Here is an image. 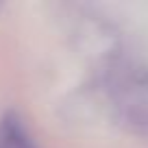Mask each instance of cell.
Returning <instances> with one entry per match:
<instances>
[{
    "label": "cell",
    "mask_w": 148,
    "mask_h": 148,
    "mask_svg": "<svg viewBox=\"0 0 148 148\" xmlns=\"http://www.w3.org/2000/svg\"><path fill=\"white\" fill-rule=\"evenodd\" d=\"M0 148H37L26 126L15 113H7L0 120Z\"/></svg>",
    "instance_id": "obj_1"
}]
</instances>
